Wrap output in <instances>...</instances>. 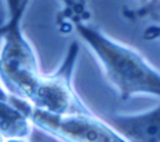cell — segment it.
I'll use <instances>...</instances> for the list:
<instances>
[{
  "label": "cell",
  "instance_id": "obj_1",
  "mask_svg": "<svg viewBox=\"0 0 160 142\" xmlns=\"http://www.w3.org/2000/svg\"><path fill=\"white\" fill-rule=\"evenodd\" d=\"M75 30L121 100L139 96L160 100V71L141 52L91 24L78 22Z\"/></svg>",
  "mask_w": 160,
  "mask_h": 142
},
{
  "label": "cell",
  "instance_id": "obj_2",
  "mask_svg": "<svg viewBox=\"0 0 160 142\" xmlns=\"http://www.w3.org/2000/svg\"><path fill=\"white\" fill-rule=\"evenodd\" d=\"M24 12L8 16L0 27V85L9 96L26 101L44 72L39 56L22 30Z\"/></svg>",
  "mask_w": 160,
  "mask_h": 142
},
{
  "label": "cell",
  "instance_id": "obj_3",
  "mask_svg": "<svg viewBox=\"0 0 160 142\" xmlns=\"http://www.w3.org/2000/svg\"><path fill=\"white\" fill-rule=\"evenodd\" d=\"M11 97V96H10ZM28 113L34 128L58 142H128L105 118L91 110L68 115H52L12 97Z\"/></svg>",
  "mask_w": 160,
  "mask_h": 142
},
{
  "label": "cell",
  "instance_id": "obj_4",
  "mask_svg": "<svg viewBox=\"0 0 160 142\" xmlns=\"http://www.w3.org/2000/svg\"><path fill=\"white\" fill-rule=\"evenodd\" d=\"M78 55L79 45L72 42L60 65L54 71L42 73L25 102L34 108L52 115L89 111L90 107L81 100L72 82Z\"/></svg>",
  "mask_w": 160,
  "mask_h": 142
},
{
  "label": "cell",
  "instance_id": "obj_5",
  "mask_svg": "<svg viewBox=\"0 0 160 142\" xmlns=\"http://www.w3.org/2000/svg\"><path fill=\"white\" fill-rule=\"evenodd\" d=\"M105 120L128 142H160V102L146 111L112 113Z\"/></svg>",
  "mask_w": 160,
  "mask_h": 142
},
{
  "label": "cell",
  "instance_id": "obj_6",
  "mask_svg": "<svg viewBox=\"0 0 160 142\" xmlns=\"http://www.w3.org/2000/svg\"><path fill=\"white\" fill-rule=\"evenodd\" d=\"M34 128L24 108L9 95L0 96V133L5 140L28 138Z\"/></svg>",
  "mask_w": 160,
  "mask_h": 142
},
{
  "label": "cell",
  "instance_id": "obj_7",
  "mask_svg": "<svg viewBox=\"0 0 160 142\" xmlns=\"http://www.w3.org/2000/svg\"><path fill=\"white\" fill-rule=\"evenodd\" d=\"M4 4L8 11V16H12L25 11L29 4V0H4Z\"/></svg>",
  "mask_w": 160,
  "mask_h": 142
},
{
  "label": "cell",
  "instance_id": "obj_8",
  "mask_svg": "<svg viewBox=\"0 0 160 142\" xmlns=\"http://www.w3.org/2000/svg\"><path fill=\"white\" fill-rule=\"evenodd\" d=\"M5 142H29L28 138H12V140H6Z\"/></svg>",
  "mask_w": 160,
  "mask_h": 142
},
{
  "label": "cell",
  "instance_id": "obj_9",
  "mask_svg": "<svg viewBox=\"0 0 160 142\" xmlns=\"http://www.w3.org/2000/svg\"><path fill=\"white\" fill-rule=\"evenodd\" d=\"M8 95V92L1 87V85H0V96H6Z\"/></svg>",
  "mask_w": 160,
  "mask_h": 142
},
{
  "label": "cell",
  "instance_id": "obj_10",
  "mask_svg": "<svg viewBox=\"0 0 160 142\" xmlns=\"http://www.w3.org/2000/svg\"><path fill=\"white\" fill-rule=\"evenodd\" d=\"M5 141H6V140H5V138H4V136L0 133V142H5Z\"/></svg>",
  "mask_w": 160,
  "mask_h": 142
},
{
  "label": "cell",
  "instance_id": "obj_11",
  "mask_svg": "<svg viewBox=\"0 0 160 142\" xmlns=\"http://www.w3.org/2000/svg\"><path fill=\"white\" fill-rule=\"evenodd\" d=\"M158 12H159V15H160V9H159V11H158Z\"/></svg>",
  "mask_w": 160,
  "mask_h": 142
}]
</instances>
